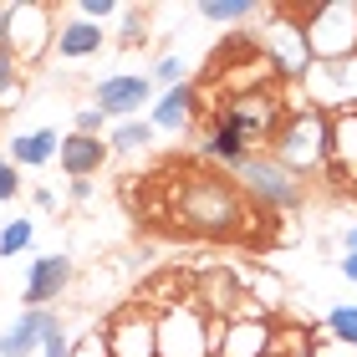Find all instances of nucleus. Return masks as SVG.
<instances>
[{
	"label": "nucleus",
	"mask_w": 357,
	"mask_h": 357,
	"mask_svg": "<svg viewBox=\"0 0 357 357\" xmlns=\"http://www.w3.org/2000/svg\"><path fill=\"white\" fill-rule=\"evenodd\" d=\"M174 225L194 240H235L255 225V204L245 189L220 169H184L169 194Z\"/></svg>",
	"instance_id": "nucleus-1"
},
{
	"label": "nucleus",
	"mask_w": 357,
	"mask_h": 357,
	"mask_svg": "<svg viewBox=\"0 0 357 357\" xmlns=\"http://www.w3.org/2000/svg\"><path fill=\"white\" fill-rule=\"evenodd\" d=\"M266 158H275L286 174H321L327 169V112L317 107H296L286 112V123L275 128V138L266 143Z\"/></svg>",
	"instance_id": "nucleus-2"
},
{
	"label": "nucleus",
	"mask_w": 357,
	"mask_h": 357,
	"mask_svg": "<svg viewBox=\"0 0 357 357\" xmlns=\"http://www.w3.org/2000/svg\"><path fill=\"white\" fill-rule=\"evenodd\" d=\"M261 56L271 61L275 82H301L312 72V46H306V26H301V6H266L261 10Z\"/></svg>",
	"instance_id": "nucleus-3"
},
{
	"label": "nucleus",
	"mask_w": 357,
	"mask_h": 357,
	"mask_svg": "<svg viewBox=\"0 0 357 357\" xmlns=\"http://www.w3.org/2000/svg\"><path fill=\"white\" fill-rule=\"evenodd\" d=\"M306 46L312 61H357V6L327 0V6H301Z\"/></svg>",
	"instance_id": "nucleus-4"
},
{
	"label": "nucleus",
	"mask_w": 357,
	"mask_h": 357,
	"mask_svg": "<svg viewBox=\"0 0 357 357\" xmlns=\"http://www.w3.org/2000/svg\"><path fill=\"white\" fill-rule=\"evenodd\" d=\"M286 102H281V92L275 87H261V92H245V97H230V102H220L209 118H220V123H230L240 138L250 143V149H266V143L275 138V128L286 123Z\"/></svg>",
	"instance_id": "nucleus-5"
},
{
	"label": "nucleus",
	"mask_w": 357,
	"mask_h": 357,
	"mask_svg": "<svg viewBox=\"0 0 357 357\" xmlns=\"http://www.w3.org/2000/svg\"><path fill=\"white\" fill-rule=\"evenodd\" d=\"M158 357H215V317L194 296L158 317Z\"/></svg>",
	"instance_id": "nucleus-6"
},
{
	"label": "nucleus",
	"mask_w": 357,
	"mask_h": 357,
	"mask_svg": "<svg viewBox=\"0 0 357 357\" xmlns=\"http://www.w3.org/2000/svg\"><path fill=\"white\" fill-rule=\"evenodd\" d=\"M230 178L245 189V199L261 209V215H266V209H296V204L306 199V194H301V178L286 174L275 158H255V153H250Z\"/></svg>",
	"instance_id": "nucleus-7"
},
{
	"label": "nucleus",
	"mask_w": 357,
	"mask_h": 357,
	"mask_svg": "<svg viewBox=\"0 0 357 357\" xmlns=\"http://www.w3.org/2000/svg\"><path fill=\"white\" fill-rule=\"evenodd\" d=\"M112 357H158V317H149L143 306H123L102 321Z\"/></svg>",
	"instance_id": "nucleus-8"
},
{
	"label": "nucleus",
	"mask_w": 357,
	"mask_h": 357,
	"mask_svg": "<svg viewBox=\"0 0 357 357\" xmlns=\"http://www.w3.org/2000/svg\"><path fill=\"white\" fill-rule=\"evenodd\" d=\"M52 36H56L52 6H10V52L21 67H31V61H41L52 52Z\"/></svg>",
	"instance_id": "nucleus-9"
},
{
	"label": "nucleus",
	"mask_w": 357,
	"mask_h": 357,
	"mask_svg": "<svg viewBox=\"0 0 357 357\" xmlns=\"http://www.w3.org/2000/svg\"><path fill=\"white\" fill-rule=\"evenodd\" d=\"M327 169L337 189L357 194V107L327 112Z\"/></svg>",
	"instance_id": "nucleus-10"
},
{
	"label": "nucleus",
	"mask_w": 357,
	"mask_h": 357,
	"mask_svg": "<svg viewBox=\"0 0 357 357\" xmlns=\"http://www.w3.org/2000/svg\"><path fill=\"white\" fill-rule=\"evenodd\" d=\"M67 286H72V261L67 255H41V261H31L26 286H21V312H52L56 296H67Z\"/></svg>",
	"instance_id": "nucleus-11"
},
{
	"label": "nucleus",
	"mask_w": 357,
	"mask_h": 357,
	"mask_svg": "<svg viewBox=\"0 0 357 357\" xmlns=\"http://www.w3.org/2000/svg\"><path fill=\"white\" fill-rule=\"evenodd\" d=\"M271 347V321L266 317H225L215 321V357H266Z\"/></svg>",
	"instance_id": "nucleus-12"
},
{
	"label": "nucleus",
	"mask_w": 357,
	"mask_h": 357,
	"mask_svg": "<svg viewBox=\"0 0 357 357\" xmlns=\"http://www.w3.org/2000/svg\"><path fill=\"white\" fill-rule=\"evenodd\" d=\"M153 97V77H138V72H118V77H102L97 82V112L102 118H133V112Z\"/></svg>",
	"instance_id": "nucleus-13"
},
{
	"label": "nucleus",
	"mask_w": 357,
	"mask_h": 357,
	"mask_svg": "<svg viewBox=\"0 0 357 357\" xmlns=\"http://www.w3.org/2000/svg\"><path fill=\"white\" fill-rule=\"evenodd\" d=\"M56 321H61L56 312H21L6 332H0V357H31V352H41L46 332H52Z\"/></svg>",
	"instance_id": "nucleus-14"
},
{
	"label": "nucleus",
	"mask_w": 357,
	"mask_h": 357,
	"mask_svg": "<svg viewBox=\"0 0 357 357\" xmlns=\"http://www.w3.org/2000/svg\"><path fill=\"white\" fill-rule=\"evenodd\" d=\"M107 138H87V133H61V153L56 164L67 169V178H97V169L107 164Z\"/></svg>",
	"instance_id": "nucleus-15"
},
{
	"label": "nucleus",
	"mask_w": 357,
	"mask_h": 357,
	"mask_svg": "<svg viewBox=\"0 0 357 357\" xmlns=\"http://www.w3.org/2000/svg\"><path fill=\"white\" fill-rule=\"evenodd\" d=\"M199 158L204 164H220V169H240L250 158V143L235 133L230 123H220V118H209V128H204V138H199Z\"/></svg>",
	"instance_id": "nucleus-16"
},
{
	"label": "nucleus",
	"mask_w": 357,
	"mask_h": 357,
	"mask_svg": "<svg viewBox=\"0 0 357 357\" xmlns=\"http://www.w3.org/2000/svg\"><path fill=\"white\" fill-rule=\"evenodd\" d=\"M194 118H199V87H194V77H189V82H178L174 92L158 97V107H153V133H178V128H189Z\"/></svg>",
	"instance_id": "nucleus-17"
},
{
	"label": "nucleus",
	"mask_w": 357,
	"mask_h": 357,
	"mask_svg": "<svg viewBox=\"0 0 357 357\" xmlns=\"http://www.w3.org/2000/svg\"><path fill=\"white\" fill-rule=\"evenodd\" d=\"M102 41H107L102 26H92V21H82V15H72V21H56L52 52L67 56V61H82V56H97V52H102Z\"/></svg>",
	"instance_id": "nucleus-18"
},
{
	"label": "nucleus",
	"mask_w": 357,
	"mask_h": 357,
	"mask_svg": "<svg viewBox=\"0 0 357 357\" xmlns=\"http://www.w3.org/2000/svg\"><path fill=\"white\" fill-rule=\"evenodd\" d=\"M61 153V133L56 128H31V133H15L10 138V164L15 169H46L52 158Z\"/></svg>",
	"instance_id": "nucleus-19"
},
{
	"label": "nucleus",
	"mask_w": 357,
	"mask_h": 357,
	"mask_svg": "<svg viewBox=\"0 0 357 357\" xmlns=\"http://www.w3.org/2000/svg\"><path fill=\"white\" fill-rule=\"evenodd\" d=\"M149 143H153V123H133V118H128V123H118L107 133V153L128 158V153H143Z\"/></svg>",
	"instance_id": "nucleus-20"
},
{
	"label": "nucleus",
	"mask_w": 357,
	"mask_h": 357,
	"mask_svg": "<svg viewBox=\"0 0 357 357\" xmlns=\"http://www.w3.org/2000/svg\"><path fill=\"white\" fill-rule=\"evenodd\" d=\"M199 15H204V21H215V26H240V21H255L261 6H255V0H204Z\"/></svg>",
	"instance_id": "nucleus-21"
},
{
	"label": "nucleus",
	"mask_w": 357,
	"mask_h": 357,
	"mask_svg": "<svg viewBox=\"0 0 357 357\" xmlns=\"http://www.w3.org/2000/svg\"><path fill=\"white\" fill-rule=\"evenodd\" d=\"M31 240H36V225H31L26 215L6 220V225H0V261H10V255L31 250Z\"/></svg>",
	"instance_id": "nucleus-22"
},
{
	"label": "nucleus",
	"mask_w": 357,
	"mask_h": 357,
	"mask_svg": "<svg viewBox=\"0 0 357 357\" xmlns=\"http://www.w3.org/2000/svg\"><path fill=\"white\" fill-rule=\"evenodd\" d=\"M21 102V61H15L10 46H0V107Z\"/></svg>",
	"instance_id": "nucleus-23"
},
{
	"label": "nucleus",
	"mask_w": 357,
	"mask_h": 357,
	"mask_svg": "<svg viewBox=\"0 0 357 357\" xmlns=\"http://www.w3.org/2000/svg\"><path fill=\"white\" fill-rule=\"evenodd\" d=\"M327 332L337 337V342L357 347V306H332L327 312Z\"/></svg>",
	"instance_id": "nucleus-24"
},
{
	"label": "nucleus",
	"mask_w": 357,
	"mask_h": 357,
	"mask_svg": "<svg viewBox=\"0 0 357 357\" xmlns=\"http://www.w3.org/2000/svg\"><path fill=\"white\" fill-rule=\"evenodd\" d=\"M178 82H189V67H184V61H178V56H164V61H158V67H153V87L174 92Z\"/></svg>",
	"instance_id": "nucleus-25"
},
{
	"label": "nucleus",
	"mask_w": 357,
	"mask_h": 357,
	"mask_svg": "<svg viewBox=\"0 0 357 357\" xmlns=\"http://www.w3.org/2000/svg\"><path fill=\"white\" fill-rule=\"evenodd\" d=\"M72 357H112V347H107V332H102V327L82 332V337L72 342Z\"/></svg>",
	"instance_id": "nucleus-26"
},
{
	"label": "nucleus",
	"mask_w": 357,
	"mask_h": 357,
	"mask_svg": "<svg viewBox=\"0 0 357 357\" xmlns=\"http://www.w3.org/2000/svg\"><path fill=\"white\" fill-rule=\"evenodd\" d=\"M77 15L92 21V26H102V21H112V15H123V6L118 0H77Z\"/></svg>",
	"instance_id": "nucleus-27"
},
{
	"label": "nucleus",
	"mask_w": 357,
	"mask_h": 357,
	"mask_svg": "<svg viewBox=\"0 0 357 357\" xmlns=\"http://www.w3.org/2000/svg\"><path fill=\"white\" fill-rule=\"evenodd\" d=\"M143 26H149V10H128V6H123V46L149 41V36H143Z\"/></svg>",
	"instance_id": "nucleus-28"
},
{
	"label": "nucleus",
	"mask_w": 357,
	"mask_h": 357,
	"mask_svg": "<svg viewBox=\"0 0 357 357\" xmlns=\"http://www.w3.org/2000/svg\"><path fill=\"white\" fill-rule=\"evenodd\" d=\"M6 199H21V169L0 153V204H6Z\"/></svg>",
	"instance_id": "nucleus-29"
},
{
	"label": "nucleus",
	"mask_w": 357,
	"mask_h": 357,
	"mask_svg": "<svg viewBox=\"0 0 357 357\" xmlns=\"http://www.w3.org/2000/svg\"><path fill=\"white\" fill-rule=\"evenodd\" d=\"M41 357H72V337H67V321H56L41 342Z\"/></svg>",
	"instance_id": "nucleus-30"
},
{
	"label": "nucleus",
	"mask_w": 357,
	"mask_h": 357,
	"mask_svg": "<svg viewBox=\"0 0 357 357\" xmlns=\"http://www.w3.org/2000/svg\"><path fill=\"white\" fill-rule=\"evenodd\" d=\"M102 128H107V118H102V112H97V107H82V112H77V128H72V133L102 138Z\"/></svg>",
	"instance_id": "nucleus-31"
},
{
	"label": "nucleus",
	"mask_w": 357,
	"mask_h": 357,
	"mask_svg": "<svg viewBox=\"0 0 357 357\" xmlns=\"http://www.w3.org/2000/svg\"><path fill=\"white\" fill-rule=\"evenodd\" d=\"M72 199L77 204H92V178H72Z\"/></svg>",
	"instance_id": "nucleus-32"
},
{
	"label": "nucleus",
	"mask_w": 357,
	"mask_h": 357,
	"mask_svg": "<svg viewBox=\"0 0 357 357\" xmlns=\"http://www.w3.org/2000/svg\"><path fill=\"white\" fill-rule=\"evenodd\" d=\"M36 209H52V215H56V209H61V199H56L52 189H36Z\"/></svg>",
	"instance_id": "nucleus-33"
},
{
	"label": "nucleus",
	"mask_w": 357,
	"mask_h": 357,
	"mask_svg": "<svg viewBox=\"0 0 357 357\" xmlns=\"http://www.w3.org/2000/svg\"><path fill=\"white\" fill-rule=\"evenodd\" d=\"M0 46H10V6L0 0Z\"/></svg>",
	"instance_id": "nucleus-34"
},
{
	"label": "nucleus",
	"mask_w": 357,
	"mask_h": 357,
	"mask_svg": "<svg viewBox=\"0 0 357 357\" xmlns=\"http://www.w3.org/2000/svg\"><path fill=\"white\" fill-rule=\"evenodd\" d=\"M342 275H347V281H357V255H342Z\"/></svg>",
	"instance_id": "nucleus-35"
},
{
	"label": "nucleus",
	"mask_w": 357,
	"mask_h": 357,
	"mask_svg": "<svg viewBox=\"0 0 357 357\" xmlns=\"http://www.w3.org/2000/svg\"><path fill=\"white\" fill-rule=\"evenodd\" d=\"M342 250H347V255H357V225H352V230L342 235Z\"/></svg>",
	"instance_id": "nucleus-36"
}]
</instances>
